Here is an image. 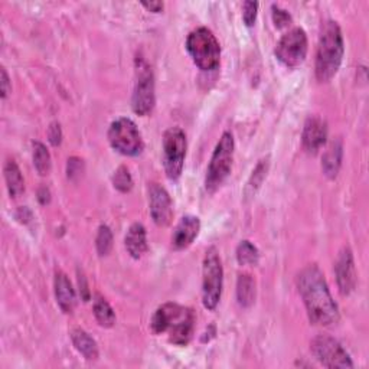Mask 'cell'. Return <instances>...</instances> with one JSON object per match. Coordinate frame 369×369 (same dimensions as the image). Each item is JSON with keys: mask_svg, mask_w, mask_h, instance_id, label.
Returning <instances> with one entry per match:
<instances>
[{"mask_svg": "<svg viewBox=\"0 0 369 369\" xmlns=\"http://www.w3.org/2000/svg\"><path fill=\"white\" fill-rule=\"evenodd\" d=\"M298 287L313 325L329 326L339 321L337 305L317 265H307L302 270L298 277Z\"/></svg>", "mask_w": 369, "mask_h": 369, "instance_id": "1", "label": "cell"}, {"mask_svg": "<svg viewBox=\"0 0 369 369\" xmlns=\"http://www.w3.org/2000/svg\"><path fill=\"white\" fill-rule=\"evenodd\" d=\"M152 329L158 335L167 332L172 343L185 347L193 336L195 313L176 303H165L152 317Z\"/></svg>", "mask_w": 369, "mask_h": 369, "instance_id": "2", "label": "cell"}, {"mask_svg": "<svg viewBox=\"0 0 369 369\" xmlns=\"http://www.w3.org/2000/svg\"><path fill=\"white\" fill-rule=\"evenodd\" d=\"M343 53V36L339 25L333 20L325 23L316 54V78L321 83L330 81L340 68Z\"/></svg>", "mask_w": 369, "mask_h": 369, "instance_id": "3", "label": "cell"}, {"mask_svg": "<svg viewBox=\"0 0 369 369\" xmlns=\"http://www.w3.org/2000/svg\"><path fill=\"white\" fill-rule=\"evenodd\" d=\"M186 49L195 65L202 71H214L221 64V46L208 28H198L189 34Z\"/></svg>", "mask_w": 369, "mask_h": 369, "instance_id": "4", "label": "cell"}, {"mask_svg": "<svg viewBox=\"0 0 369 369\" xmlns=\"http://www.w3.org/2000/svg\"><path fill=\"white\" fill-rule=\"evenodd\" d=\"M234 147L235 144L232 134L225 132L221 136L207 169L205 188L208 192H215L230 176L234 160Z\"/></svg>", "mask_w": 369, "mask_h": 369, "instance_id": "5", "label": "cell"}, {"mask_svg": "<svg viewBox=\"0 0 369 369\" xmlns=\"http://www.w3.org/2000/svg\"><path fill=\"white\" fill-rule=\"evenodd\" d=\"M224 270L221 263L219 253L215 247H211L204 260V279H202V302L208 310H214L223 294Z\"/></svg>", "mask_w": 369, "mask_h": 369, "instance_id": "6", "label": "cell"}, {"mask_svg": "<svg viewBox=\"0 0 369 369\" xmlns=\"http://www.w3.org/2000/svg\"><path fill=\"white\" fill-rule=\"evenodd\" d=\"M109 141L114 151L125 156H137L144 147L137 126L126 117L117 118L111 123L109 129Z\"/></svg>", "mask_w": 369, "mask_h": 369, "instance_id": "7", "label": "cell"}, {"mask_svg": "<svg viewBox=\"0 0 369 369\" xmlns=\"http://www.w3.org/2000/svg\"><path fill=\"white\" fill-rule=\"evenodd\" d=\"M186 136L182 129L172 127L163 136V165L169 179L176 181L182 175L186 158Z\"/></svg>", "mask_w": 369, "mask_h": 369, "instance_id": "8", "label": "cell"}, {"mask_svg": "<svg viewBox=\"0 0 369 369\" xmlns=\"http://www.w3.org/2000/svg\"><path fill=\"white\" fill-rule=\"evenodd\" d=\"M136 84L132 97V107L133 111L139 116H147L152 113L156 95H155V78L152 68L147 65L144 61L137 62L136 69Z\"/></svg>", "mask_w": 369, "mask_h": 369, "instance_id": "9", "label": "cell"}, {"mask_svg": "<svg viewBox=\"0 0 369 369\" xmlns=\"http://www.w3.org/2000/svg\"><path fill=\"white\" fill-rule=\"evenodd\" d=\"M277 60L288 67L294 68L303 64L307 55V36L302 28H294L281 36L276 51Z\"/></svg>", "mask_w": 369, "mask_h": 369, "instance_id": "10", "label": "cell"}, {"mask_svg": "<svg viewBox=\"0 0 369 369\" xmlns=\"http://www.w3.org/2000/svg\"><path fill=\"white\" fill-rule=\"evenodd\" d=\"M310 349L316 359L326 368H352L349 354L342 348L340 343L326 335L316 336L312 340Z\"/></svg>", "mask_w": 369, "mask_h": 369, "instance_id": "11", "label": "cell"}, {"mask_svg": "<svg viewBox=\"0 0 369 369\" xmlns=\"http://www.w3.org/2000/svg\"><path fill=\"white\" fill-rule=\"evenodd\" d=\"M149 201H151V215L155 224L159 227H167L174 218V205L165 188L158 183H152L149 188Z\"/></svg>", "mask_w": 369, "mask_h": 369, "instance_id": "12", "label": "cell"}, {"mask_svg": "<svg viewBox=\"0 0 369 369\" xmlns=\"http://www.w3.org/2000/svg\"><path fill=\"white\" fill-rule=\"evenodd\" d=\"M335 273L337 280L339 291L343 296H348L356 286V272H355V263L354 256L349 249H343L337 257L336 265H335Z\"/></svg>", "mask_w": 369, "mask_h": 369, "instance_id": "13", "label": "cell"}, {"mask_svg": "<svg viewBox=\"0 0 369 369\" xmlns=\"http://www.w3.org/2000/svg\"><path fill=\"white\" fill-rule=\"evenodd\" d=\"M328 139L326 121L321 117H309L303 129V146L309 153H317Z\"/></svg>", "mask_w": 369, "mask_h": 369, "instance_id": "14", "label": "cell"}, {"mask_svg": "<svg viewBox=\"0 0 369 369\" xmlns=\"http://www.w3.org/2000/svg\"><path fill=\"white\" fill-rule=\"evenodd\" d=\"M201 231V221L198 216L186 215L176 225L172 235V247L175 250H185L195 241Z\"/></svg>", "mask_w": 369, "mask_h": 369, "instance_id": "15", "label": "cell"}, {"mask_svg": "<svg viewBox=\"0 0 369 369\" xmlns=\"http://www.w3.org/2000/svg\"><path fill=\"white\" fill-rule=\"evenodd\" d=\"M55 298L64 313H72L76 309V291L72 288V284L65 273H55Z\"/></svg>", "mask_w": 369, "mask_h": 369, "instance_id": "16", "label": "cell"}, {"mask_svg": "<svg viewBox=\"0 0 369 369\" xmlns=\"http://www.w3.org/2000/svg\"><path fill=\"white\" fill-rule=\"evenodd\" d=\"M342 155H343V146H342V140L336 139L333 140L329 147L326 149L323 159H322V169H323V174L333 179L337 176L339 174V169L342 165Z\"/></svg>", "mask_w": 369, "mask_h": 369, "instance_id": "17", "label": "cell"}, {"mask_svg": "<svg viewBox=\"0 0 369 369\" xmlns=\"http://www.w3.org/2000/svg\"><path fill=\"white\" fill-rule=\"evenodd\" d=\"M126 249L129 254L139 260L147 251V239H146V228L141 224H133L126 235Z\"/></svg>", "mask_w": 369, "mask_h": 369, "instance_id": "18", "label": "cell"}, {"mask_svg": "<svg viewBox=\"0 0 369 369\" xmlns=\"http://www.w3.org/2000/svg\"><path fill=\"white\" fill-rule=\"evenodd\" d=\"M71 339L76 349L88 361H95L98 358L97 342L83 329H74L71 332Z\"/></svg>", "mask_w": 369, "mask_h": 369, "instance_id": "19", "label": "cell"}, {"mask_svg": "<svg viewBox=\"0 0 369 369\" xmlns=\"http://www.w3.org/2000/svg\"><path fill=\"white\" fill-rule=\"evenodd\" d=\"M237 299L241 307H250L256 300V281L250 274H239L237 281Z\"/></svg>", "mask_w": 369, "mask_h": 369, "instance_id": "20", "label": "cell"}, {"mask_svg": "<svg viewBox=\"0 0 369 369\" xmlns=\"http://www.w3.org/2000/svg\"><path fill=\"white\" fill-rule=\"evenodd\" d=\"M5 179L8 185V190L12 198H18L25 192V181L22 172L15 160H8L5 165Z\"/></svg>", "mask_w": 369, "mask_h": 369, "instance_id": "21", "label": "cell"}, {"mask_svg": "<svg viewBox=\"0 0 369 369\" xmlns=\"http://www.w3.org/2000/svg\"><path fill=\"white\" fill-rule=\"evenodd\" d=\"M94 316L103 328H111L116 323V313L102 294H95L94 298Z\"/></svg>", "mask_w": 369, "mask_h": 369, "instance_id": "22", "label": "cell"}, {"mask_svg": "<svg viewBox=\"0 0 369 369\" xmlns=\"http://www.w3.org/2000/svg\"><path fill=\"white\" fill-rule=\"evenodd\" d=\"M51 155H49L46 147L39 143L35 141L34 143V166L38 170V174L41 176H46L49 172H51Z\"/></svg>", "mask_w": 369, "mask_h": 369, "instance_id": "23", "label": "cell"}, {"mask_svg": "<svg viewBox=\"0 0 369 369\" xmlns=\"http://www.w3.org/2000/svg\"><path fill=\"white\" fill-rule=\"evenodd\" d=\"M267 170H268V158L263 159L258 162V165L256 166V169L253 170V175L247 183V188H245V196H249V198H253L256 195V192L258 190V188L261 186L263 181L267 176Z\"/></svg>", "mask_w": 369, "mask_h": 369, "instance_id": "24", "label": "cell"}, {"mask_svg": "<svg viewBox=\"0 0 369 369\" xmlns=\"http://www.w3.org/2000/svg\"><path fill=\"white\" fill-rule=\"evenodd\" d=\"M260 254L254 244L250 241H241L237 249V260L241 265H256L258 263Z\"/></svg>", "mask_w": 369, "mask_h": 369, "instance_id": "25", "label": "cell"}, {"mask_svg": "<svg viewBox=\"0 0 369 369\" xmlns=\"http://www.w3.org/2000/svg\"><path fill=\"white\" fill-rule=\"evenodd\" d=\"M95 245H97L98 254H100L102 257L110 254L113 249V234L107 225H102L100 230H98Z\"/></svg>", "mask_w": 369, "mask_h": 369, "instance_id": "26", "label": "cell"}, {"mask_svg": "<svg viewBox=\"0 0 369 369\" xmlns=\"http://www.w3.org/2000/svg\"><path fill=\"white\" fill-rule=\"evenodd\" d=\"M113 183H114V188L123 193H127L132 190L133 188V179H132V175L126 166H120L116 174H114V178H113Z\"/></svg>", "mask_w": 369, "mask_h": 369, "instance_id": "27", "label": "cell"}, {"mask_svg": "<svg viewBox=\"0 0 369 369\" xmlns=\"http://www.w3.org/2000/svg\"><path fill=\"white\" fill-rule=\"evenodd\" d=\"M258 4L257 2H245L242 6V19L247 27H253L257 19Z\"/></svg>", "mask_w": 369, "mask_h": 369, "instance_id": "28", "label": "cell"}, {"mask_svg": "<svg viewBox=\"0 0 369 369\" xmlns=\"http://www.w3.org/2000/svg\"><path fill=\"white\" fill-rule=\"evenodd\" d=\"M273 22L277 28H284V27H287V25H290L291 16L287 11L274 5L273 6Z\"/></svg>", "mask_w": 369, "mask_h": 369, "instance_id": "29", "label": "cell"}, {"mask_svg": "<svg viewBox=\"0 0 369 369\" xmlns=\"http://www.w3.org/2000/svg\"><path fill=\"white\" fill-rule=\"evenodd\" d=\"M83 160H80L78 158H71L68 160V166H67V174L69 179H76L78 176H81L83 174Z\"/></svg>", "mask_w": 369, "mask_h": 369, "instance_id": "30", "label": "cell"}, {"mask_svg": "<svg viewBox=\"0 0 369 369\" xmlns=\"http://www.w3.org/2000/svg\"><path fill=\"white\" fill-rule=\"evenodd\" d=\"M48 137L49 141H51L54 146H60L62 141V132H61V126L58 123H53L51 127L48 130Z\"/></svg>", "mask_w": 369, "mask_h": 369, "instance_id": "31", "label": "cell"}, {"mask_svg": "<svg viewBox=\"0 0 369 369\" xmlns=\"http://www.w3.org/2000/svg\"><path fill=\"white\" fill-rule=\"evenodd\" d=\"M78 283H80V293H81L83 300L88 302L90 300V290H88V286H87L85 276L83 273H80V272H78Z\"/></svg>", "mask_w": 369, "mask_h": 369, "instance_id": "32", "label": "cell"}, {"mask_svg": "<svg viewBox=\"0 0 369 369\" xmlns=\"http://www.w3.org/2000/svg\"><path fill=\"white\" fill-rule=\"evenodd\" d=\"M12 91V85L9 81V76L5 68H2V98H6Z\"/></svg>", "mask_w": 369, "mask_h": 369, "instance_id": "33", "label": "cell"}, {"mask_svg": "<svg viewBox=\"0 0 369 369\" xmlns=\"http://www.w3.org/2000/svg\"><path fill=\"white\" fill-rule=\"evenodd\" d=\"M147 11H151L153 13H159L163 11V4L162 2H143L141 4Z\"/></svg>", "mask_w": 369, "mask_h": 369, "instance_id": "34", "label": "cell"}, {"mask_svg": "<svg viewBox=\"0 0 369 369\" xmlns=\"http://www.w3.org/2000/svg\"><path fill=\"white\" fill-rule=\"evenodd\" d=\"M39 201L42 202V204H46V202H49V190L45 188V193H42V189L39 190Z\"/></svg>", "mask_w": 369, "mask_h": 369, "instance_id": "35", "label": "cell"}]
</instances>
